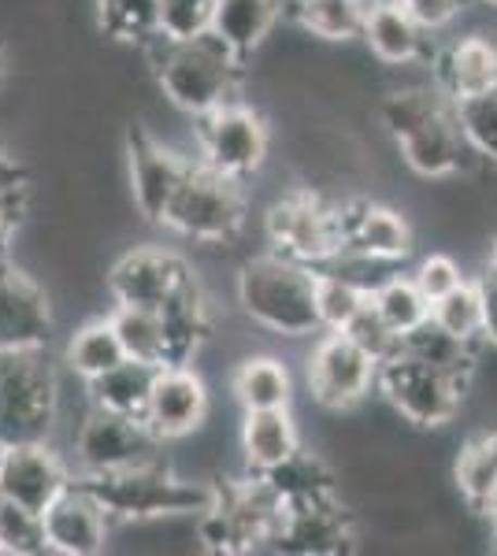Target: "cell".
I'll use <instances>...</instances> for the list:
<instances>
[{
  "label": "cell",
  "mask_w": 497,
  "mask_h": 556,
  "mask_svg": "<svg viewBox=\"0 0 497 556\" xmlns=\"http://www.w3.org/2000/svg\"><path fill=\"white\" fill-rule=\"evenodd\" d=\"M290 8V0H215V26L223 41L231 45L238 56H252V49H260L264 38L275 30V23L283 20V12Z\"/></svg>",
  "instance_id": "26"
},
{
  "label": "cell",
  "mask_w": 497,
  "mask_h": 556,
  "mask_svg": "<svg viewBox=\"0 0 497 556\" xmlns=\"http://www.w3.org/2000/svg\"><path fill=\"white\" fill-rule=\"evenodd\" d=\"M101 30L126 45H152L160 38V0H97Z\"/></svg>",
  "instance_id": "34"
},
{
  "label": "cell",
  "mask_w": 497,
  "mask_h": 556,
  "mask_svg": "<svg viewBox=\"0 0 497 556\" xmlns=\"http://www.w3.org/2000/svg\"><path fill=\"white\" fill-rule=\"evenodd\" d=\"M231 390L246 412L290 408V397H294L290 371H286V364L275 361V356H246V361L234 367Z\"/></svg>",
  "instance_id": "28"
},
{
  "label": "cell",
  "mask_w": 497,
  "mask_h": 556,
  "mask_svg": "<svg viewBox=\"0 0 497 556\" xmlns=\"http://www.w3.org/2000/svg\"><path fill=\"white\" fill-rule=\"evenodd\" d=\"M126 152H131V186H134V204L149 223H164V212L175 197L178 182L189 172V160L167 146H160L146 127H131L126 134Z\"/></svg>",
  "instance_id": "15"
},
{
  "label": "cell",
  "mask_w": 497,
  "mask_h": 556,
  "mask_svg": "<svg viewBox=\"0 0 497 556\" xmlns=\"http://www.w3.org/2000/svg\"><path fill=\"white\" fill-rule=\"evenodd\" d=\"M26 212V186L23 182H8L0 186V256H4L8 241H12L15 227H20Z\"/></svg>",
  "instance_id": "44"
},
{
  "label": "cell",
  "mask_w": 497,
  "mask_h": 556,
  "mask_svg": "<svg viewBox=\"0 0 497 556\" xmlns=\"http://www.w3.org/2000/svg\"><path fill=\"white\" fill-rule=\"evenodd\" d=\"M494 553H497V531H494Z\"/></svg>",
  "instance_id": "51"
},
{
  "label": "cell",
  "mask_w": 497,
  "mask_h": 556,
  "mask_svg": "<svg viewBox=\"0 0 497 556\" xmlns=\"http://www.w3.org/2000/svg\"><path fill=\"white\" fill-rule=\"evenodd\" d=\"M372 304L397 334H409L412 327H420L423 319H431V301L423 298V290L415 286L412 275L383 278V282L372 290Z\"/></svg>",
  "instance_id": "35"
},
{
  "label": "cell",
  "mask_w": 497,
  "mask_h": 556,
  "mask_svg": "<svg viewBox=\"0 0 497 556\" xmlns=\"http://www.w3.org/2000/svg\"><path fill=\"white\" fill-rule=\"evenodd\" d=\"M372 293L364 286H357L352 278L327 271L320 267V323L323 330H346L352 319L360 316V308L368 304Z\"/></svg>",
  "instance_id": "38"
},
{
  "label": "cell",
  "mask_w": 497,
  "mask_h": 556,
  "mask_svg": "<svg viewBox=\"0 0 497 556\" xmlns=\"http://www.w3.org/2000/svg\"><path fill=\"white\" fill-rule=\"evenodd\" d=\"M378 382V361L346 330H323L309 353V390L331 412L357 408Z\"/></svg>",
  "instance_id": "11"
},
{
  "label": "cell",
  "mask_w": 497,
  "mask_h": 556,
  "mask_svg": "<svg viewBox=\"0 0 497 556\" xmlns=\"http://www.w3.org/2000/svg\"><path fill=\"white\" fill-rule=\"evenodd\" d=\"M0 553L8 556H41L49 553V534H45V516L20 501L0 493Z\"/></svg>",
  "instance_id": "36"
},
{
  "label": "cell",
  "mask_w": 497,
  "mask_h": 556,
  "mask_svg": "<svg viewBox=\"0 0 497 556\" xmlns=\"http://www.w3.org/2000/svg\"><path fill=\"white\" fill-rule=\"evenodd\" d=\"M0 86H4V52H0Z\"/></svg>",
  "instance_id": "49"
},
{
  "label": "cell",
  "mask_w": 497,
  "mask_h": 556,
  "mask_svg": "<svg viewBox=\"0 0 497 556\" xmlns=\"http://www.w3.org/2000/svg\"><path fill=\"white\" fill-rule=\"evenodd\" d=\"M435 83L449 101H468L497 86V41L486 34H464L435 56Z\"/></svg>",
  "instance_id": "21"
},
{
  "label": "cell",
  "mask_w": 497,
  "mask_h": 556,
  "mask_svg": "<svg viewBox=\"0 0 497 556\" xmlns=\"http://www.w3.org/2000/svg\"><path fill=\"white\" fill-rule=\"evenodd\" d=\"M341 235H346V253L378 260V264L390 267L409 260L415 249L409 215L375 201L341 204Z\"/></svg>",
  "instance_id": "17"
},
{
  "label": "cell",
  "mask_w": 497,
  "mask_h": 556,
  "mask_svg": "<svg viewBox=\"0 0 497 556\" xmlns=\"http://www.w3.org/2000/svg\"><path fill=\"white\" fill-rule=\"evenodd\" d=\"M475 342H464L453 330H446L435 319H423L420 327H412L409 334H401V353L415 356V361L438 367V371L453 375V379L472 386L475 367H479V353Z\"/></svg>",
  "instance_id": "27"
},
{
  "label": "cell",
  "mask_w": 497,
  "mask_h": 556,
  "mask_svg": "<svg viewBox=\"0 0 497 556\" xmlns=\"http://www.w3.org/2000/svg\"><path fill=\"white\" fill-rule=\"evenodd\" d=\"M71 468L60 453H52L45 442H15L4 445L0 456V493L20 505L45 513L63 490L71 486Z\"/></svg>",
  "instance_id": "14"
},
{
  "label": "cell",
  "mask_w": 497,
  "mask_h": 556,
  "mask_svg": "<svg viewBox=\"0 0 497 556\" xmlns=\"http://www.w3.org/2000/svg\"><path fill=\"white\" fill-rule=\"evenodd\" d=\"M157 83L175 108H183L197 119L204 112L238 101L241 75H246V56L231 49L215 30L189 41H164L149 45Z\"/></svg>",
  "instance_id": "2"
},
{
  "label": "cell",
  "mask_w": 497,
  "mask_h": 556,
  "mask_svg": "<svg viewBox=\"0 0 497 556\" xmlns=\"http://www.w3.org/2000/svg\"><path fill=\"white\" fill-rule=\"evenodd\" d=\"M479 293H483V342L497 349V275L490 264H483V271L475 275Z\"/></svg>",
  "instance_id": "45"
},
{
  "label": "cell",
  "mask_w": 497,
  "mask_h": 556,
  "mask_svg": "<svg viewBox=\"0 0 497 556\" xmlns=\"http://www.w3.org/2000/svg\"><path fill=\"white\" fill-rule=\"evenodd\" d=\"M486 264H490L494 275H497V235L490 238V253H486Z\"/></svg>",
  "instance_id": "48"
},
{
  "label": "cell",
  "mask_w": 497,
  "mask_h": 556,
  "mask_svg": "<svg viewBox=\"0 0 497 556\" xmlns=\"http://www.w3.org/2000/svg\"><path fill=\"white\" fill-rule=\"evenodd\" d=\"M260 479L283 497V505H309V501L334 497V475L312 453H297L286 464H278V468L264 471Z\"/></svg>",
  "instance_id": "31"
},
{
  "label": "cell",
  "mask_w": 497,
  "mask_h": 556,
  "mask_svg": "<svg viewBox=\"0 0 497 556\" xmlns=\"http://www.w3.org/2000/svg\"><path fill=\"white\" fill-rule=\"evenodd\" d=\"M412 278H415V286L423 290V298L435 304V301L446 298V293H453L468 275H464V267H460L453 256L431 253V256H423L420 264H415Z\"/></svg>",
  "instance_id": "42"
},
{
  "label": "cell",
  "mask_w": 497,
  "mask_h": 556,
  "mask_svg": "<svg viewBox=\"0 0 497 556\" xmlns=\"http://www.w3.org/2000/svg\"><path fill=\"white\" fill-rule=\"evenodd\" d=\"M283 516V497L260 475L252 482H223L201 513V542L212 553H249L260 542H275Z\"/></svg>",
  "instance_id": "7"
},
{
  "label": "cell",
  "mask_w": 497,
  "mask_h": 556,
  "mask_svg": "<svg viewBox=\"0 0 497 556\" xmlns=\"http://www.w3.org/2000/svg\"><path fill=\"white\" fill-rule=\"evenodd\" d=\"M112 327H115V334H120L126 356L164 367V361H167V342H164V319H160L157 308H134V304H115Z\"/></svg>",
  "instance_id": "32"
},
{
  "label": "cell",
  "mask_w": 497,
  "mask_h": 556,
  "mask_svg": "<svg viewBox=\"0 0 497 556\" xmlns=\"http://www.w3.org/2000/svg\"><path fill=\"white\" fill-rule=\"evenodd\" d=\"M8 182H23V172L15 167V160H8L4 146H0V186H8Z\"/></svg>",
  "instance_id": "46"
},
{
  "label": "cell",
  "mask_w": 497,
  "mask_h": 556,
  "mask_svg": "<svg viewBox=\"0 0 497 556\" xmlns=\"http://www.w3.org/2000/svg\"><path fill=\"white\" fill-rule=\"evenodd\" d=\"M453 479L460 497L472 508L483 505V497L497 486V430L490 434H479L468 445H460L457 464H453Z\"/></svg>",
  "instance_id": "33"
},
{
  "label": "cell",
  "mask_w": 497,
  "mask_h": 556,
  "mask_svg": "<svg viewBox=\"0 0 497 556\" xmlns=\"http://www.w3.org/2000/svg\"><path fill=\"white\" fill-rule=\"evenodd\" d=\"M194 267L186 264L178 253L157 245H141L134 253L115 260V267L108 271V293L115 304H134V308H164L178 290L189 282Z\"/></svg>",
  "instance_id": "13"
},
{
  "label": "cell",
  "mask_w": 497,
  "mask_h": 556,
  "mask_svg": "<svg viewBox=\"0 0 497 556\" xmlns=\"http://www.w3.org/2000/svg\"><path fill=\"white\" fill-rule=\"evenodd\" d=\"M349 542H357V534H352V519L341 513L338 497L309 501V505H286V516L275 534L278 549L305 556L341 553L349 549Z\"/></svg>",
  "instance_id": "20"
},
{
  "label": "cell",
  "mask_w": 497,
  "mask_h": 556,
  "mask_svg": "<svg viewBox=\"0 0 497 556\" xmlns=\"http://www.w3.org/2000/svg\"><path fill=\"white\" fill-rule=\"evenodd\" d=\"M238 304L252 323L283 338L323 334L320 267L283 253L257 256L238 271Z\"/></svg>",
  "instance_id": "3"
},
{
  "label": "cell",
  "mask_w": 497,
  "mask_h": 556,
  "mask_svg": "<svg viewBox=\"0 0 497 556\" xmlns=\"http://www.w3.org/2000/svg\"><path fill=\"white\" fill-rule=\"evenodd\" d=\"M52 308L49 293L23 267L0 256V349L49 345Z\"/></svg>",
  "instance_id": "16"
},
{
  "label": "cell",
  "mask_w": 497,
  "mask_h": 556,
  "mask_svg": "<svg viewBox=\"0 0 497 556\" xmlns=\"http://www.w3.org/2000/svg\"><path fill=\"white\" fill-rule=\"evenodd\" d=\"M0 456H4V445H0Z\"/></svg>",
  "instance_id": "52"
},
{
  "label": "cell",
  "mask_w": 497,
  "mask_h": 556,
  "mask_svg": "<svg viewBox=\"0 0 497 556\" xmlns=\"http://www.w3.org/2000/svg\"><path fill=\"white\" fill-rule=\"evenodd\" d=\"M57 367L45 345L0 349V445L45 442L57 424Z\"/></svg>",
  "instance_id": "5"
},
{
  "label": "cell",
  "mask_w": 497,
  "mask_h": 556,
  "mask_svg": "<svg viewBox=\"0 0 497 556\" xmlns=\"http://www.w3.org/2000/svg\"><path fill=\"white\" fill-rule=\"evenodd\" d=\"M123 361H126V349L120 342V334H115L112 316L89 319L86 327H78L75 338L67 342V367L86 382L101 379L104 371H112V367Z\"/></svg>",
  "instance_id": "30"
},
{
  "label": "cell",
  "mask_w": 497,
  "mask_h": 556,
  "mask_svg": "<svg viewBox=\"0 0 497 556\" xmlns=\"http://www.w3.org/2000/svg\"><path fill=\"white\" fill-rule=\"evenodd\" d=\"M375 390L383 393V401L405 419V424L423 427V430L453 424L468 397V382L415 361V356L401 353V349H397L390 361L378 364Z\"/></svg>",
  "instance_id": "8"
},
{
  "label": "cell",
  "mask_w": 497,
  "mask_h": 556,
  "mask_svg": "<svg viewBox=\"0 0 497 556\" xmlns=\"http://www.w3.org/2000/svg\"><path fill=\"white\" fill-rule=\"evenodd\" d=\"M378 115L409 172L420 178H453L464 172L468 156H475L460 127L457 101H449L438 83L394 89L378 104Z\"/></svg>",
  "instance_id": "1"
},
{
  "label": "cell",
  "mask_w": 497,
  "mask_h": 556,
  "mask_svg": "<svg viewBox=\"0 0 497 556\" xmlns=\"http://www.w3.org/2000/svg\"><path fill=\"white\" fill-rule=\"evenodd\" d=\"M372 4L375 0H290V12L312 38L352 41L364 34Z\"/></svg>",
  "instance_id": "29"
},
{
  "label": "cell",
  "mask_w": 497,
  "mask_h": 556,
  "mask_svg": "<svg viewBox=\"0 0 497 556\" xmlns=\"http://www.w3.org/2000/svg\"><path fill=\"white\" fill-rule=\"evenodd\" d=\"M160 438L152 434L146 419L120 416V412L97 408L83 419L75 434V460L78 471L101 475V471H123L134 464L160 460Z\"/></svg>",
  "instance_id": "12"
},
{
  "label": "cell",
  "mask_w": 497,
  "mask_h": 556,
  "mask_svg": "<svg viewBox=\"0 0 497 556\" xmlns=\"http://www.w3.org/2000/svg\"><path fill=\"white\" fill-rule=\"evenodd\" d=\"M197 152H201V164L215 167V172L231 178H246L260 172V164L268 160L271 134L260 112H252L249 104L231 101L215 112L197 115Z\"/></svg>",
  "instance_id": "10"
},
{
  "label": "cell",
  "mask_w": 497,
  "mask_h": 556,
  "mask_svg": "<svg viewBox=\"0 0 497 556\" xmlns=\"http://www.w3.org/2000/svg\"><path fill=\"white\" fill-rule=\"evenodd\" d=\"M457 115H460V127L468 134V146L475 149V156L497 167V86L460 101Z\"/></svg>",
  "instance_id": "39"
},
{
  "label": "cell",
  "mask_w": 497,
  "mask_h": 556,
  "mask_svg": "<svg viewBox=\"0 0 497 556\" xmlns=\"http://www.w3.org/2000/svg\"><path fill=\"white\" fill-rule=\"evenodd\" d=\"M360 38L386 67H412L427 60V30L412 20L401 0H375Z\"/></svg>",
  "instance_id": "22"
},
{
  "label": "cell",
  "mask_w": 497,
  "mask_h": 556,
  "mask_svg": "<svg viewBox=\"0 0 497 556\" xmlns=\"http://www.w3.org/2000/svg\"><path fill=\"white\" fill-rule=\"evenodd\" d=\"M215 26V0H160V38L189 41Z\"/></svg>",
  "instance_id": "40"
},
{
  "label": "cell",
  "mask_w": 497,
  "mask_h": 556,
  "mask_svg": "<svg viewBox=\"0 0 497 556\" xmlns=\"http://www.w3.org/2000/svg\"><path fill=\"white\" fill-rule=\"evenodd\" d=\"M75 482L101 501L112 523H146V519L160 516H201L215 497V486L178 479L164 460L134 464V468L101 475L78 471Z\"/></svg>",
  "instance_id": "4"
},
{
  "label": "cell",
  "mask_w": 497,
  "mask_h": 556,
  "mask_svg": "<svg viewBox=\"0 0 497 556\" xmlns=\"http://www.w3.org/2000/svg\"><path fill=\"white\" fill-rule=\"evenodd\" d=\"M479 4H483V8H497V0H479Z\"/></svg>",
  "instance_id": "50"
},
{
  "label": "cell",
  "mask_w": 497,
  "mask_h": 556,
  "mask_svg": "<svg viewBox=\"0 0 497 556\" xmlns=\"http://www.w3.org/2000/svg\"><path fill=\"white\" fill-rule=\"evenodd\" d=\"M157 375H160V364L134 361V356H126L123 364H115L112 371L101 375V379L86 382L89 386V401H94L97 408L120 412V416L146 419L152 386H157Z\"/></svg>",
  "instance_id": "25"
},
{
  "label": "cell",
  "mask_w": 497,
  "mask_h": 556,
  "mask_svg": "<svg viewBox=\"0 0 497 556\" xmlns=\"http://www.w3.org/2000/svg\"><path fill=\"white\" fill-rule=\"evenodd\" d=\"M241 453L252 475H264L290 456L301 453V434L290 416V408H260L246 412V427H241Z\"/></svg>",
  "instance_id": "23"
},
{
  "label": "cell",
  "mask_w": 497,
  "mask_h": 556,
  "mask_svg": "<svg viewBox=\"0 0 497 556\" xmlns=\"http://www.w3.org/2000/svg\"><path fill=\"white\" fill-rule=\"evenodd\" d=\"M164 319V342H167V361L171 364H189L197 356V349L204 345V338L212 334V316H208V298L197 278H189L183 290L160 308Z\"/></svg>",
  "instance_id": "24"
},
{
  "label": "cell",
  "mask_w": 497,
  "mask_h": 556,
  "mask_svg": "<svg viewBox=\"0 0 497 556\" xmlns=\"http://www.w3.org/2000/svg\"><path fill=\"white\" fill-rule=\"evenodd\" d=\"M346 334H349L357 345H364L378 364L390 361V356L397 353V349H401V334H397V330L390 327V323H386L383 316H378V308L372 304V298H368V304H364V308H360V316L352 319L349 327H346Z\"/></svg>",
  "instance_id": "41"
},
{
  "label": "cell",
  "mask_w": 497,
  "mask_h": 556,
  "mask_svg": "<svg viewBox=\"0 0 497 556\" xmlns=\"http://www.w3.org/2000/svg\"><path fill=\"white\" fill-rule=\"evenodd\" d=\"M431 319L442 323L446 330H453L464 342H483V293H479L475 278H464L453 293H446L442 301L431 304Z\"/></svg>",
  "instance_id": "37"
},
{
  "label": "cell",
  "mask_w": 497,
  "mask_h": 556,
  "mask_svg": "<svg viewBox=\"0 0 497 556\" xmlns=\"http://www.w3.org/2000/svg\"><path fill=\"white\" fill-rule=\"evenodd\" d=\"M238 182L241 178H231L197 160L178 182L160 227L204 245H231L246 227V193Z\"/></svg>",
  "instance_id": "6"
},
{
  "label": "cell",
  "mask_w": 497,
  "mask_h": 556,
  "mask_svg": "<svg viewBox=\"0 0 497 556\" xmlns=\"http://www.w3.org/2000/svg\"><path fill=\"white\" fill-rule=\"evenodd\" d=\"M45 534H49V553L63 556H97L108 542L112 519L86 486L71 479V486L45 508Z\"/></svg>",
  "instance_id": "19"
},
{
  "label": "cell",
  "mask_w": 497,
  "mask_h": 556,
  "mask_svg": "<svg viewBox=\"0 0 497 556\" xmlns=\"http://www.w3.org/2000/svg\"><path fill=\"white\" fill-rule=\"evenodd\" d=\"M401 4L409 8L412 20L431 34V30H446V26L460 15L464 0H401Z\"/></svg>",
  "instance_id": "43"
},
{
  "label": "cell",
  "mask_w": 497,
  "mask_h": 556,
  "mask_svg": "<svg viewBox=\"0 0 497 556\" xmlns=\"http://www.w3.org/2000/svg\"><path fill=\"white\" fill-rule=\"evenodd\" d=\"M208 416V386L189 364L160 367L157 386H152L146 424L160 442L194 434Z\"/></svg>",
  "instance_id": "18"
},
{
  "label": "cell",
  "mask_w": 497,
  "mask_h": 556,
  "mask_svg": "<svg viewBox=\"0 0 497 556\" xmlns=\"http://www.w3.org/2000/svg\"><path fill=\"white\" fill-rule=\"evenodd\" d=\"M475 513H479V516H483V519H486V523H490V527H494V531H497V486H494L490 493H486V497H483V505H479V508H475Z\"/></svg>",
  "instance_id": "47"
},
{
  "label": "cell",
  "mask_w": 497,
  "mask_h": 556,
  "mask_svg": "<svg viewBox=\"0 0 497 556\" xmlns=\"http://www.w3.org/2000/svg\"><path fill=\"white\" fill-rule=\"evenodd\" d=\"M264 227L275 253L301 260L309 267H327L331 260L346 253L341 204H327L312 190L286 193L283 201L271 204Z\"/></svg>",
  "instance_id": "9"
}]
</instances>
